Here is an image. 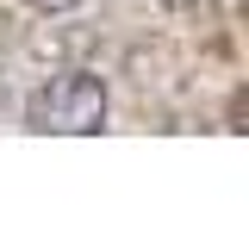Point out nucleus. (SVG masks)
Returning a JSON list of instances; mask_svg holds the SVG:
<instances>
[{"label": "nucleus", "mask_w": 249, "mask_h": 249, "mask_svg": "<svg viewBox=\"0 0 249 249\" xmlns=\"http://www.w3.org/2000/svg\"><path fill=\"white\" fill-rule=\"evenodd\" d=\"M162 6H193V0H162Z\"/></svg>", "instance_id": "nucleus-3"}, {"label": "nucleus", "mask_w": 249, "mask_h": 249, "mask_svg": "<svg viewBox=\"0 0 249 249\" xmlns=\"http://www.w3.org/2000/svg\"><path fill=\"white\" fill-rule=\"evenodd\" d=\"M31 13H44V19H62V13H75L81 0H25Z\"/></svg>", "instance_id": "nucleus-2"}, {"label": "nucleus", "mask_w": 249, "mask_h": 249, "mask_svg": "<svg viewBox=\"0 0 249 249\" xmlns=\"http://www.w3.org/2000/svg\"><path fill=\"white\" fill-rule=\"evenodd\" d=\"M106 112H112L106 81L88 75V69H69V75H50L44 88L31 93L25 124L37 137H100L106 131Z\"/></svg>", "instance_id": "nucleus-1"}]
</instances>
